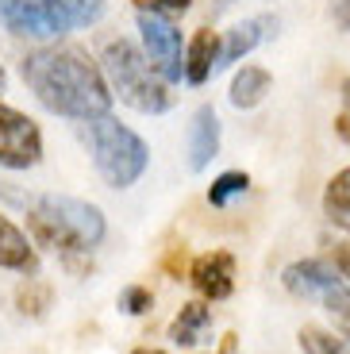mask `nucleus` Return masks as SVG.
I'll use <instances>...</instances> for the list:
<instances>
[{
    "instance_id": "nucleus-10",
    "label": "nucleus",
    "mask_w": 350,
    "mask_h": 354,
    "mask_svg": "<svg viewBox=\"0 0 350 354\" xmlns=\"http://www.w3.org/2000/svg\"><path fill=\"white\" fill-rule=\"evenodd\" d=\"M273 35H277V16H254V19L235 24L228 35H223V43H219V70L243 62L254 46H262L266 39H273Z\"/></svg>"
},
{
    "instance_id": "nucleus-13",
    "label": "nucleus",
    "mask_w": 350,
    "mask_h": 354,
    "mask_svg": "<svg viewBox=\"0 0 350 354\" xmlns=\"http://www.w3.org/2000/svg\"><path fill=\"white\" fill-rule=\"evenodd\" d=\"M0 270H12V274H35L39 270L35 243L8 216H0Z\"/></svg>"
},
{
    "instance_id": "nucleus-7",
    "label": "nucleus",
    "mask_w": 350,
    "mask_h": 354,
    "mask_svg": "<svg viewBox=\"0 0 350 354\" xmlns=\"http://www.w3.org/2000/svg\"><path fill=\"white\" fill-rule=\"evenodd\" d=\"M43 158V131L31 115L19 108L0 104V166L4 169H31Z\"/></svg>"
},
{
    "instance_id": "nucleus-26",
    "label": "nucleus",
    "mask_w": 350,
    "mask_h": 354,
    "mask_svg": "<svg viewBox=\"0 0 350 354\" xmlns=\"http://www.w3.org/2000/svg\"><path fill=\"white\" fill-rule=\"evenodd\" d=\"M231 4H239V0H208V16H212V19L223 16V12L231 8Z\"/></svg>"
},
{
    "instance_id": "nucleus-1",
    "label": "nucleus",
    "mask_w": 350,
    "mask_h": 354,
    "mask_svg": "<svg viewBox=\"0 0 350 354\" xmlns=\"http://www.w3.org/2000/svg\"><path fill=\"white\" fill-rule=\"evenodd\" d=\"M19 73L39 104L62 120L89 124V120L112 115V85L81 46H39L24 54Z\"/></svg>"
},
{
    "instance_id": "nucleus-18",
    "label": "nucleus",
    "mask_w": 350,
    "mask_h": 354,
    "mask_svg": "<svg viewBox=\"0 0 350 354\" xmlns=\"http://www.w3.org/2000/svg\"><path fill=\"white\" fill-rule=\"evenodd\" d=\"M300 351L304 354H350V339H335L331 331H320V328H300Z\"/></svg>"
},
{
    "instance_id": "nucleus-15",
    "label": "nucleus",
    "mask_w": 350,
    "mask_h": 354,
    "mask_svg": "<svg viewBox=\"0 0 350 354\" xmlns=\"http://www.w3.org/2000/svg\"><path fill=\"white\" fill-rule=\"evenodd\" d=\"M273 88V77H270V70H262V66H243V70L231 77V93H228V100L235 108H258L266 100V93Z\"/></svg>"
},
{
    "instance_id": "nucleus-16",
    "label": "nucleus",
    "mask_w": 350,
    "mask_h": 354,
    "mask_svg": "<svg viewBox=\"0 0 350 354\" xmlns=\"http://www.w3.org/2000/svg\"><path fill=\"white\" fill-rule=\"evenodd\" d=\"M324 216L335 223V227L350 231V166L339 169V174L327 181V189H324Z\"/></svg>"
},
{
    "instance_id": "nucleus-27",
    "label": "nucleus",
    "mask_w": 350,
    "mask_h": 354,
    "mask_svg": "<svg viewBox=\"0 0 350 354\" xmlns=\"http://www.w3.org/2000/svg\"><path fill=\"white\" fill-rule=\"evenodd\" d=\"M4 85H8V73H4V66H0V93H4Z\"/></svg>"
},
{
    "instance_id": "nucleus-12",
    "label": "nucleus",
    "mask_w": 350,
    "mask_h": 354,
    "mask_svg": "<svg viewBox=\"0 0 350 354\" xmlns=\"http://www.w3.org/2000/svg\"><path fill=\"white\" fill-rule=\"evenodd\" d=\"M219 43H223V39H216L212 27H201V31L189 39V46H185V81H189V85H204V81L219 70Z\"/></svg>"
},
{
    "instance_id": "nucleus-5",
    "label": "nucleus",
    "mask_w": 350,
    "mask_h": 354,
    "mask_svg": "<svg viewBox=\"0 0 350 354\" xmlns=\"http://www.w3.org/2000/svg\"><path fill=\"white\" fill-rule=\"evenodd\" d=\"M104 0H0V27L19 39H58L104 16Z\"/></svg>"
},
{
    "instance_id": "nucleus-17",
    "label": "nucleus",
    "mask_w": 350,
    "mask_h": 354,
    "mask_svg": "<svg viewBox=\"0 0 350 354\" xmlns=\"http://www.w3.org/2000/svg\"><path fill=\"white\" fill-rule=\"evenodd\" d=\"M246 189H250V177H246L243 169H223L208 189V204L212 208H228V204L235 201V196H243Z\"/></svg>"
},
{
    "instance_id": "nucleus-9",
    "label": "nucleus",
    "mask_w": 350,
    "mask_h": 354,
    "mask_svg": "<svg viewBox=\"0 0 350 354\" xmlns=\"http://www.w3.org/2000/svg\"><path fill=\"white\" fill-rule=\"evenodd\" d=\"M189 281L204 301H228L235 292V258L228 250H208V254L193 258Z\"/></svg>"
},
{
    "instance_id": "nucleus-23",
    "label": "nucleus",
    "mask_w": 350,
    "mask_h": 354,
    "mask_svg": "<svg viewBox=\"0 0 350 354\" xmlns=\"http://www.w3.org/2000/svg\"><path fill=\"white\" fill-rule=\"evenodd\" d=\"M331 262H335V270L350 281V243H335V247H331Z\"/></svg>"
},
{
    "instance_id": "nucleus-28",
    "label": "nucleus",
    "mask_w": 350,
    "mask_h": 354,
    "mask_svg": "<svg viewBox=\"0 0 350 354\" xmlns=\"http://www.w3.org/2000/svg\"><path fill=\"white\" fill-rule=\"evenodd\" d=\"M135 354H166V351H147V346H142V351H135Z\"/></svg>"
},
{
    "instance_id": "nucleus-8",
    "label": "nucleus",
    "mask_w": 350,
    "mask_h": 354,
    "mask_svg": "<svg viewBox=\"0 0 350 354\" xmlns=\"http://www.w3.org/2000/svg\"><path fill=\"white\" fill-rule=\"evenodd\" d=\"M347 277L335 270V266L320 262V258H300V262L285 266L281 274V285L297 297V301H324L335 285H342Z\"/></svg>"
},
{
    "instance_id": "nucleus-11",
    "label": "nucleus",
    "mask_w": 350,
    "mask_h": 354,
    "mask_svg": "<svg viewBox=\"0 0 350 354\" xmlns=\"http://www.w3.org/2000/svg\"><path fill=\"white\" fill-rule=\"evenodd\" d=\"M216 154H219V115L212 104H201L193 112V124H189V169L193 174L208 169Z\"/></svg>"
},
{
    "instance_id": "nucleus-6",
    "label": "nucleus",
    "mask_w": 350,
    "mask_h": 354,
    "mask_svg": "<svg viewBox=\"0 0 350 354\" xmlns=\"http://www.w3.org/2000/svg\"><path fill=\"white\" fill-rule=\"evenodd\" d=\"M135 24H139L142 35V54L150 58L162 77L174 85V81L185 77V46H181V31L169 16H158L150 8H135Z\"/></svg>"
},
{
    "instance_id": "nucleus-14",
    "label": "nucleus",
    "mask_w": 350,
    "mask_h": 354,
    "mask_svg": "<svg viewBox=\"0 0 350 354\" xmlns=\"http://www.w3.org/2000/svg\"><path fill=\"white\" fill-rule=\"evenodd\" d=\"M212 331V308L201 301L185 304L181 312L174 316V324H169V343L177 346H201L204 339H208Z\"/></svg>"
},
{
    "instance_id": "nucleus-25",
    "label": "nucleus",
    "mask_w": 350,
    "mask_h": 354,
    "mask_svg": "<svg viewBox=\"0 0 350 354\" xmlns=\"http://www.w3.org/2000/svg\"><path fill=\"white\" fill-rule=\"evenodd\" d=\"M335 131H339V139H342V142H350V108L339 115V120H335Z\"/></svg>"
},
{
    "instance_id": "nucleus-21",
    "label": "nucleus",
    "mask_w": 350,
    "mask_h": 354,
    "mask_svg": "<svg viewBox=\"0 0 350 354\" xmlns=\"http://www.w3.org/2000/svg\"><path fill=\"white\" fill-rule=\"evenodd\" d=\"M150 304H154V297H150V289H142V285H127V289L120 292V312H127V316H142Z\"/></svg>"
},
{
    "instance_id": "nucleus-4",
    "label": "nucleus",
    "mask_w": 350,
    "mask_h": 354,
    "mask_svg": "<svg viewBox=\"0 0 350 354\" xmlns=\"http://www.w3.org/2000/svg\"><path fill=\"white\" fill-rule=\"evenodd\" d=\"M81 139H85L93 166L104 177V185L112 189H131L150 166V151L147 142L131 131L127 124H120L116 115H100L81 124Z\"/></svg>"
},
{
    "instance_id": "nucleus-3",
    "label": "nucleus",
    "mask_w": 350,
    "mask_h": 354,
    "mask_svg": "<svg viewBox=\"0 0 350 354\" xmlns=\"http://www.w3.org/2000/svg\"><path fill=\"white\" fill-rule=\"evenodd\" d=\"M100 70H104L112 97H120L127 108L142 115H162L174 108L169 81L150 66V58L131 43V39H108L100 50Z\"/></svg>"
},
{
    "instance_id": "nucleus-24",
    "label": "nucleus",
    "mask_w": 350,
    "mask_h": 354,
    "mask_svg": "<svg viewBox=\"0 0 350 354\" xmlns=\"http://www.w3.org/2000/svg\"><path fill=\"white\" fill-rule=\"evenodd\" d=\"M331 19L342 31H350V0H331Z\"/></svg>"
},
{
    "instance_id": "nucleus-2",
    "label": "nucleus",
    "mask_w": 350,
    "mask_h": 354,
    "mask_svg": "<svg viewBox=\"0 0 350 354\" xmlns=\"http://www.w3.org/2000/svg\"><path fill=\"white\" fill-rule=\"evenodd\" d=\"M27 223L35 239L50 247L62 258V266L81 270V258H89L104 239V212L97 204L77 201V196L43 193L27 201Z\"/></svg>"
},
{
    "instance_id": "nucleus-22",
    "label": "nucleus",
    "mask_w": 350,
    "mask_h": 354,
    "mask_svg": "<svg viewBox=\"0 0 350 354\" xmlns=\"http://www.w3.org/2000/svg\"><path fill=\"white\" fill-rule=\"evenodd\" d=\"M135 8H150L158 16H185V12L193 8V0H135Z\"/></svg>"
},
{
    "instance_id": "nucleus-20",
    "label": "nucleus",
    "mask_w": 350,
    "mask_h": 354,
    "mask_svg": "<svg viewBox=\"0 0 350 354\" xmlns=\"http://www.w3.org/2000/svg\"><path fill=\"white\" fill-rule=\"evenodd\" d=\"M16 304H19V312H24V316H35L39 319L46 308H50V285L35 281V277H27V281L16 289Z\"/></svg>"
},
{
    "instance_id": "nucleus-19",
    "label": "nucleus",
    "mask_w": 350,
    "mask_h": 354,
    "mask_svg": "<svg viewBox=\"0 0 350 354\" xmlns=\"http://www.w3.org/2000/svg\"><path fill=\"white\" fill-rule=\"evenodd\" d=\"M320 304H324V312L335 319V331H339L342 339H350V281L335 285Z\"/></svg>"
}]
</instances>
